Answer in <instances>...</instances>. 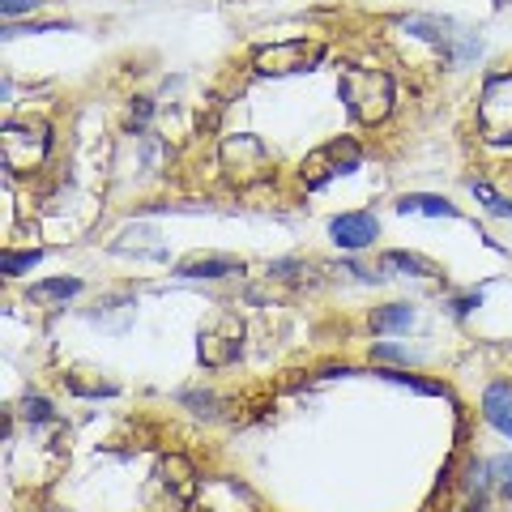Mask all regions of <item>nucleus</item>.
<instances>
[{"mask_svg":"<svg viewBox=\"0 0 512 512\" xmlns=\"http://www.w3.org/2000/svg\"><path fill=\"white\" fill-rule=\"evenodd\" d=\"M402 214H427V218H457V205H448L444 197H427V192H406L397 201Z\"/></svg>","mask_w":512,"mask_h":512,"instance_id":"obj_12","label":"nucleus"},{"mask_svg":"<svg viewBox=\"0 0 512 512\" xmlns=\"http://www.w3.org/2000/svg\"><path fill=\"white\" fill-rule=\"evenodd\" d=\"M376 376L393 380V384H410L414 393H427V397H440V393H444V384H436V380H423V376H410V372H397V367H384V372H376Z\"/></svg>","mask_w":512,"mask_h":512,"instance_id":"obj_17","label":"nucleus"},{"mask_svg":"<svg viewBox=\"0 0 512 512\" xmlns=\"http://www.w3.org/2000/svg\"><path fill=\"white\" fill-rule=\"evenodd\" d=\"M77 291H82V282L77 278H52V282H39V286H30V299H73Z\"/></svg>","mask_w":512,"mask_h":512,"instance_id":"obj_16","label":"nucleus"},{"mask_svg":"<svg viewBox=\"0 0 512 512\" xmlns=\"http://www.w3.org/2000/svg\"><path fill=\"white\" fill-rule=\"evenodd\" d=\"M47 150H52V128L39 116H22V120H9L0 128V158L13 175H30L35 167H43Z\"/></svg>","mask_w":512,"mask_h":512,"instance_id":"obj_2","label":"nucleus"},{"mask_svg":"<svg viewBox=\"0 0 512 512\" xmlns=\"http://www.w3.org/2000/svg\"><path fill=\"white\" fill-rule=\"evenodd\" d=\"M325 60V43L320 39H286V43H269L252 52V69L261 77H291V73H308Z\"/></svg>","mask_w":512,"mask_h":512,"instance_id":"obj_4","label":"nucleus"},{"mask_svg":"<svg viewBox=\"0 0 512 512\" xmlns=\"http://www.w3.org/2000/svg\"><path fill=\"white\" fill-rule=\"evenodd\" d=\"M487 470H491V474H500V483H504V487L512 483V461H508V457H495Z\"/></svg>","mask_w":512,"mask_h":512,"instance_id":"obj_26","label":"nucleus"},{"mask_svg":"<svg viewBox=\"0 0 512 512\" xmlns=\"http://www.w3.org/2000/svg\"><path fill=\"white\" fill-rule=\"evenodd\" d=\"M39 248H30V252H5V261H0V269H5L9 278H18L22 269H30V265H39Z\"/></svg>","mask_w":512,"mask_h":512,"instance_id":"obj_20","label":"nucleus"},{"mask_svg":"<svg viewBox=\"0 0 512 512\" xmlns=\"http://www.w3.org/2000/svg\"><path fill=\"white\" fill-rule=\"evenodd\" d=\"M478 299H483V295H478V291H470V295H461V299H457V312H461V316H466V312L474 308V303H478Z\"/></svg>","mask_w":512,"mask_h":512,"instance_id":"obj_27","label":"nucleus"},{"mask_svg":"<svg viewBox=\"0 0 512 512\" xmlns=\"http://www.w3.org/2000/svg\"><path fill=\"white\" fill-rule=\"evenodd\" d=\"M154 491H158V500H163L167 508H188L192 495H197V470H192V461L180 457V453L158 457V466H154Z\"/></svg>","mask_w":512,"mask_h":512,"instance_id":"obj_8","label":"nucleus"},{"mask_svg":"<svg viewBox=\"0 0 512 512\" xmlns=\"http://www.w3.org/2000/svg\"><path fill=\"white\" fill-rule=\"evenodd\" d=\"M372 359H380V363H406L402 350H397V346H384V342L372 350Z\"/></svg>","mask_w":512,"mask_h":512,"instance_id":"obj_24","label":"nucleus"},{"mask_svg":"<svg viewBox=\"0 0 512 512\" xmlns=\"http://www.w3.org/2000/svg\"><path fill=\"white\" fill-rule=\"evenodd\" d=\"M470 192H474V197H478V201H483V205H487V210H491L495 218H512V205H508V201H504V197H500V192H495L491 184H483V180H474V184H470Z\"/></svg>","mask_w":512,"mask_h":512,"instance_id":"obj_18","label":"nucleus"},{"mask_svg":"<svg viewBox=\"0 0 512 512\" xmlns=\"http://www.w3.org/2000/svg\"><path fill=\"white\" fill-rule=\"evenodd\" d=\"M90 376H94V372H69L64 380H69V389L82 393V397H116V393H120L111 380H90Z\"/></svg>","mask_w":512,"mask_h":512,"instance_id":"obj_15","label":"nucleus"},{"mask_svg":"<svg viewBox=\"0 0 512 512\" xmlns=\"http://www.w3.org/2000/svg\"><path fill=\"white\" fill-rule=\"evenodd\" d=\"M22 419H26V423H52L56 410H52V402H47V397L26 393V397H22Z\"/></svg>","mask_w":512,"mask_h":512,"instance_id":"obj_19","label":"nucleus"},{"mask_svg":"<svg viewBox=\"0 0 512 512\" xmlns=\"http://www.w3.org/2000/svg\"><path fill=\"white\" fill-rule=\"evenodd\" d=\"M35 5L39 0H0V13H5V18H22V13H30Z\"/></svg>","mask_w":512,"mask_h":512,"instance_id":"obj_23","label":"nucleus"},{"mask_svg":"<svg viewBox=\"0 0 512 512\" xmlns=\"http://www.w3.org/2000/svg\"><path fill=\"white\" fill-rule=\"evenodd\" d=\"M508 500H512V483H508Z\"/></svg>","mask_w":512,"mask_h":512,"instance_id":"obj_28","label":"nucleus"},{"mask_svg":"<svg viewBox=\"0 0 512 512\" xmlns=\"http://www.w3.org/2000/svg\"><path fill=\"white\" fill-rule=\"evenodd\" d=\"M376 231L380 227H376L372 214H342V218L329 222V235L338 248H367L376 239Z\"/></svg>","mask_w":512,"mask_h":512,"instance_id":"obj_9","label":"nucleus"},{"mask_svg":"<svg viewBox=\"0 0 512 512\" xmlns=\"http://www.w3.org/2000/svg\"><path fill=\"white\" fill-rule=\"evenodd\" d=\"M359 163H363L359 141L355 137H333V141H325V146L312 150L299 163V184L303 188H325L329 180H338V175L359 171Z\"/></svg>","mask_w":512,"mask_h":512,"instance_id":"obj_3","label":"nucleus"},{"mask_svg":"<svg viewBox=\"0 0 512 512\" xmlns=\"http://www.w3.org/2000/svg\"><path fill=\"white\" fill-rule=\"evenodd\" d=\"M342 103L359 124H380L393 111V77L380 69H359L346 64L342 69Z\"/></svg>","mask_w":512,"mask_h":512,"instance_id":"obj_1","label":"nucleus"},{"mask_svg":"<svg viewBox=\"0 0 512 512\" xmlns=\"http://www.w3.org/2000/svg\"><path fill=\"white\" fill-rule=\"evenodd\" d=\"M150 111H154L150 99H137L133 107H128V120H124V124H128V128H146V124H150Z\"/></svg>","mask_w":512,"mask_h":512,"instance_id":"obj_22","label":"nucleus"},{"mask_svg":"<svg viewBox=\"0 0 512 512\" xmlns=\"http://www.w3.org/2000/svg\"><path fill=\"white\" fill-rule=\"evenodd\" d=\"M478 133L491 146L512 141V73H495L478 94Z\"/></svg>","mask_w":512,"mask_h":512,"instance_id":"obj_7","label":"nucleus"},{"mask_svg":"<svg viewBox=\"0 0 512 512\" xmlns=\"http://www.w3.org/2000/svg\"><path fill=\"white\" fill-rule=\"evenodd\" d=\"M175 274L180 278H231V274H244V261L239 256H205V252H197V256H188V261H180L175 265Z\"/></svg>","mask_w":512,"mask_h":512,"instance_id":"obj_10","label":"nucleus"},{"mask_svg":"<svg viewBox=\"0 0 512 512\" xmlns=\"http://www.w3.org/2000/svg\"><path fill=\"white\" fill-rule=\"evenodd\" d=\"M384 265L406 269V274H414V278H440V265L427 261V256H419V252H384Z\"/></svg>","mask_w":512,"mask_h":512,"instance_id":"obj_14","label":"nucleus"},{"mask_svg":"<svg viewBox=\"0 0 512 512\" xmlns=\"http://www.w3.org/2000/svg\"><path fill=\"white\" fill-rule=\"evenodd\" d=\"M222 171L231 175V184L252 188V184H261L274 175V158H269V150L261 146V137L239 133V137L222 141Z\"/></svg>","mask_w":512,"mask_h":512,"instance_id":"obj_5","label":"nucleus"},{"mask_svg":"<svg viewBox=\"0 0 512 512\" xmlns=\"http://www.w3.org/2000/svg\"><path fill=\"white\" fill-rule=\"evenodd\" d=\"M197 355L205 367H231L239 355H244V320L235 312H214L201 325Z\"/></svg>","mask_w":512,"mask_h":512,"instance_id":"obj_6","label":"nucleus"},{"mask_svg":"<svg viewBox=\"0 0 512 512\" xmlns=\"http://www.w3.org/2000/svg\"><path fill=\"white\" fill-rule=\"evenodd\" d=\"M184 402H188V406H205V414H218V410H214L218 397H210V393H205V397H201V393H184Z\"/></svg>","mask_w":512,"mask_h":512,"instance_id":"obj_25","label":"nucleus"},{"mask_svg":"<svg viewBox=\"0 0 512 512\" xmlns=\"http://www.w3.org/2000/svg\"><path fill=\"white\" fill-rule=\"evenodd\" d=\"M483 414L495 431H504L512 440V384H491L483 393Z\"/></svg>","mask_w":512,"mask_h":512,"instance_id":"obj_11","label":"nucleus"},{"mask_svg":"<svg viewBox=\"0 0 512 512\" xmlns=\"http://www.w3.org/2000/svg\"><path fill=\"white\" fill-rule=\"evenodd\" d=\"M410 325H414V308H410V303H389V308L372 312V329L376 333H402Z\"/></svg>","mask_w":512,"mask_h":512,"instance_id":"obj_13","label":"nucleus"},{"mask_svg":"<svg viewBox=\"0 0 512 512\" xmlns=\"http://www.w3.org/2000/svg\"><path fill=\"white\" fill-rule=\"evenodd\" d=\"M406 30H414V35H419V39H444V22H436V18H410L406 22Z\"/></svg>","mask_w":512,"mask_h":512,"instance_id":"obj_21","label":"nucleus"}]
</instances>
